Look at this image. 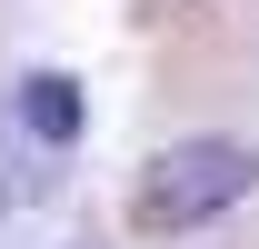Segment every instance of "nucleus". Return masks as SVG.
<instances>
[{
	"mask_svg": "<svg viewBox=\"0 0 259 249\" xmlns=\"http://www.w3.org/2000/svg\"><path fill=\"white\" fill-rule=\"evenodd\" d=\"M249 180H259V159L239 150V140H169V150L140 170V189H130V229H150V239L199 229V219L239 210Z\"/></svg>",
	"mask_w": 259,
	"mask_h": 249,
	"instance_id": "1",
	"label": "nucleus"
},
{
	"mask_svg": "<svg viewBox=\"0 0 259 249\" xmlns=\"http://www.w3.org/2000/svg\"><path fill=\"white\" fill-rule=\"evenodd\" d=\"M60 140H40L20 120V100H0V210H40L50 189H60Z\"/></svg>",
	"mask_w": 259,
	"mask_h": 249,
	"instance_id": "2",
	"label": "nucleus"
},
{
	"mask_svg": "<svg viewBox=\"0 0 259 249\" xmlns=\"http://www.w3.org/2000/svg\"><path fill=\"white\" fill-rule=\"evenodd\" d=\"M10 100H20V120H30L40 140H60V150L80 140V120H90V100H80V80H70V70H30Z\"/></svg>",
	"mask_w": 259,
	"mask_h": 249,
	"instance_id": "3",
	"label": "nucleus"
}]
</instances>
